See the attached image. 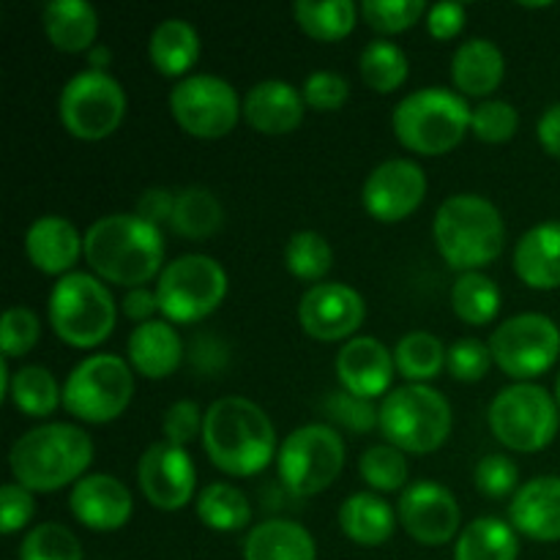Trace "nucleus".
Wrapping results in <instances>:
<instances>
[{
  "label": "nucleus",
  "instance_id": "1",
  "mask_svg": "<svg viewBox=\"0 0 560 560\" xmlns=\"http://www.w3.org/2000/svg\"><path fill=\"white\" fill-rule=\"evenodd\" d=\"M82 255L102 279L124 288H142L164 262L162 228L137 213H109L82 235Z\"/></svg>",
  "mask_w": 560,
  "mask_h": 560
},
{
  "label": "nucleus",
  "instance_id": "2",
  "mask_svg": "<svg viewBox=\"0 0 560 560\" xmlns=\"http://www.w3.org/2000/svg\"><path fill=\"white\" fill-rule=\"evenodd\" d=\"M208 459L230 476H255L273 459L277 432L260 405L246 397H222L202 421Z\"/></svg>",
  "mask_w": 560,
  "mask_h": 560
},
{
  "label": "nucleus",
  "instance_id": "3",
  "mask_svg": "<svg viewBox=\"0 0 560 560\" xmlns=\"http://www.w3.org/2000/svg\"><path fill=\"white\" fill-rule=\"evenodd\" d=\"M93 463V443L74 424H44L16 438L9 468L16 485L31 492H55L80 481Z\"/></svg>",
  "mask_w": 560,
  "mask_h": 560
},
{
  "label": "nucleus",
  "instance_id": "4",
  "mask_svg": "<svg viewBox=\"0 0 560 560\" xmlns=\"http://www.w3.org/2000/svg\"><path fill=\"white\" fill-rule=\"evenodd\" d=\"M432 235L443 260L463 273L495 262L506 244L501 211L481 195L446 197L435 213Z\"/></svg>",
  "mask_w": 560,
  "mask_h": 560
},
{
  "label": "nucleus",
  "instance_id": "5",
  "mask_svg": "<svg viewBox=\"0 0 560 560\" xmlns=\"http://www.w3.org/2000/svg\"><path fill=\"white\" fill-rule=\"evenodd\" d=\"M383 438L399 452L430 454L452 435V405L424 383H408L386 394L377 408Z\"/></svg>",
  "mask_w": 560,
  "mask_h": 560
},
{
  "label": "nucleus",
  "instance_id": "6",
  "mask_svg": "<svg viewBox=\"0 0 560 560\" xmlns=\"http://www.w3.org/2000/svg\"><path fill=\"white\" fill-rule=\"evenodd\" d=\"M470 113L459 93L448 88H421L394 109V131L405 148L424 156H441L463 142L470 129Z\"/></svg>",
  "mask_w": 560,
  "mask_h": 560
},
{
  "label": "nucleus",
  "instance_id": "7",
  "mask_svg": "<svg viewBox=\"0 0 560 560\" xmlns=\"http://www.w3.org/2000/svg\"><path fill=\"white\" fill-rule=\"evenodd\" d=\"M49 326L74 348H96L115 326V301L91 273H66L49 293Z\"/></svg>",
  "mask_w": 560,
  "mask_h": 560
},
{
  "label": "nucleus",
  "instance_id": "8",
  "mask_svg": "<svg viewBox=\"0 0 560 560\" xmlns=\"http://www.w3.org/2000/svg\"><path fill=\"white\" fill-rule=\"evenodd\" d=\"M135 377L120 355L96 353L71 370L63 386V408L88 424L118 419L131 402Z\"/></svg>",
  "mask_w": 560,
  "mask_h": 560
},
{
  "label": "nucleus",
  "instance_id": "9",
  "mask_svg": "<svg viewBox=\"0 0 560 560\" xmlns=\"http://www.w3.org/2000/svg\"><path fill=\"white\" fill-rule=\"evenodd\" d=\"M560 427V408L547 388L514 383L498 392L490 405V430L512 452H541Z\"/></svg>",
  "mask_w": 560,
  "mask_h": 560
},
{
  "label": "nucleus",
  "instance_id": "10",
  "mask_svg": "<svg viewBox=\"0 0 560 560\" xmlns=\"http://www.w3.org/2000/svg\"><path fill=\"white\" fill-rule=\"evenodd\" d=\"M228 293V273L208 255H180L162 268L159 310L167 320L195 323L211 315Z\"/></svg>",
  "mask_w": 560,
  "mask_h": 560
},
{
  "label": "nucleus",
  "instance_id": "11",
  "mask_svg": "<svg viewBox=\"0 0 560 560\" xmlns=\"http://www.w3.org/2000/svg\"><path fill=\"white\" fill-rule=\"evenodd\" d=\"M345 465V441L328 424H306L284 438L277 454L279 479L293 495L310 498L337 481Z\"/></svg>",
  "mask_w": 560,
  "mask_h": 560
},
{
  "label": "nucleus",
  "instance_id": "12",
  "mask_svg": "<svg viewBox=\"0 0 560 560\" xmlns=\"http://www.w3.org/2000/svg\"><path fill=\"white\" fill-rule=\"evenodd\" d=\"M126 113V93L107 71L85 69L71 77L58 98L60 124L77 140H104Z\"/></svg>",
  "mask_w": 560,
  "mask_h": 560
},
{
  "label": "nucleus",
  "instance_id": "13",
  "mask_svg": "<svg viewBox=\"0 0 560 560\" xmlns=\"http://www.w3.org/2000/svg\"><path fill=\"white\" fill-rule=\"evenodd\" d=\"M492 361L514 381H530L550 370L560 355V328L539 312L503 320L490 337Z\"/></svg>",
  "mask_w": 560,
  "mask_h": 560
},
{
  "label": "nucleus",
  "instance_id": "14",
  "mask_svg": "<svg viewBox=\"0 0 560 560\" xmlns=\"http://www.w3.org/2000/svg\"><path fill=\"white\" fill-rule=\"evenodd\" d=\"M170 113L191 137L217 140L238 124L241 102L228 80L213 74H191L170 93Z\"/></svg>",
  "mask_w": 560,
  "mask_h": 560
},
{
  "label": "nucleus",
  "instance_id": "15",
  "mask_svg": "<svg viewBox=\"0 0 560 560\" xmlns=\"http://www.w3.org/2000/svg\"><path fill=\"white\" fill-rule=\"evenodd\" d=\"M142 495L148 503L162 512H178L195 495L197 474L195 463L186 454L184 446H175L170 441H159L145 448L137 468Z\"/></svg>",
  "mask_w": 560,
  "mask_h": 560
},
{
  "label": "nucleus",
  "instance_id": "16",
  "mask_svg": "<svg viewBox=\"0 0 560 560\" xmlns=\"http://www.w3.org/2000/svg\"><path fill=\"white\" fill-rule=\"evenodd\" d=\"M427 195V175L410 159H388L372 170L361 189L366 213L377 222H402Z\"/></svg>",
  "mask_w": 560,
  "mask_h": 560
},
{
  "label": "nucleus",
  "instance_id": "17",
  "mask_svg": "<svg viewBox=\"0 0 560 560\" xmlns=\"http://www.w3.org/2000/svg\"><path fill=\"white\" fill-rule=\"evenodd\" d=\"M397 512L402 528L427 547L448 545L463 523L457 498L435 481H413L405 487Z\"/></svg>",
  "mask_w": 560,
  "mask_h": 560
},
{
  "label": "nucleus",
  "instance_id": "18",
  "mask_svg": "<svg viewBox=\"0 0 560 560\" xmlns=\"http://www.w3.org/2000/svg\"><path fill=\"white\" fill-rule=\"evenodd\" d=\"M364 299L350 284H312L299 301V323L310 337L320 342H337L359 331L364 323Z\"/></svg>",
  "mask_w": 560,
  "mask_h": 560
},
{
  "label": "nucleus",
  "instance_id": "19",
  "mask_svg": "<svg viewBox=\"0 0 560 560\" xmlns=\"http://www.w3.org/2000/svg\"><path fill=\"white\" fill-rule=\"evenodd\" d=\"M71 514L91 530H118L129 523L131 517V492L126 490L124 481L107 474L82 476L69 495Z\"/></svg>",
  "mask_w": 560,
  "mask_h": 560
},
{
  "label": "nucleus",
  "instance_id": "20",
  "mask_svg": "<svg viewBox=\"0 0 560 560\" xmlns=\"http://www.w3.org/2000/svg\"><path fill=\"white\" fill-rule=\"evenodd\" d=\"M394 355L383 342L372 337H353L337 355V372L345 392L355 397L375 399L388 394L394 381Z\"/></svg>",
  "mask_w": 560,
  "mask_h": 560
},
{
  "label": "nucleus",
  "instance_id": "21",
  "mask_svg": "<svg viewBox=\"0 0 560 560\" xmlns=\"http://www.w3.org/2000/svg\"><path fill=\"white\" fill-rule=\"evenodd\" d=\"M509 523L534 541H560V476H536L514 492Z\"/></svg>",
  "mask_w": 560,
  "mask_h": 560
},
{
  "label": "nucleus",
  "instance_id": "22",
  "mask_svg": "<svg viewBox=\"0 0 560 560\" xmlns=\"http://www.w3.org/2000/svg\"><path fill=\"white\" fill-rule=\"evenodd\" d=\"M304 96L284 80H266L244 96V115L262 135H290L304 120Z\"/></svg>",
  "mask_w": 560,
  "mask_h": 560
},
{
  "label": "nucleus",
  "instance_id": "23",
  "mask_svg": "<svg viewBox=\"0 0 560 560\" xmlns=\"http://www.w3.org/2000/svg\"><path fill=\"white\" fill-rule=\"evenodd\" d=\"M27 260L44 273H60L66 277L77 257L82 255V238L74 230V224L63 217H38L27 228L25 235Z\"/></svg>",
  "mask_w": 560,
  "mask_h": 560
},
{
  "label": "nucleus",
  "instance_id": "24",
  "mask_svg": "<svg viewBox=\"0 0 560 560\" xmlns=\"http://www.w3.org/2000/svg\"><path fill=\"white\" fill-rule=\"evenodd\" d=\"M514 271L528 288H560V222L530 228L514 249Z\"/></svg>",
  "mask_w": 560,
  "mask_h": 560
},
{
  "label": "nucleus",
  "instance_id": "25",
  "mask_svg": "<svg viewBox=\"0 0 560 560\" xmlns=\"http://www.w3.org/2000/svg\"><path fill=\"white\" fill-rule=\"evenodd\" d=\"M506 74L501 47L490 38H470L459 44L452 58V82L468 96H490Z\"/></svg>",
  "mask_w": 560,
  "mask_h": 560
},
{
  "label": "nucleus",
  "instance_id": "26",
  "mask_svg": "<svg viewBox=\"0 0 560 560\" xmlns=\"http://www.w3.org/2000/svg\"><path fill=\"white\" fill-rule=\"evenodd\" d=\"M184 359V342L167 320H148L131 331L129 361L140 375L167 377Z\"/></svg>",
  "mask_w": 560,
  "mask_h": 560
},
{
  "label": "nucleus",
  "instance_id": "27",
  "mask_svg": "<svg viewBox=\"0 0 560 560\" xmlns=\"http://www.w3.org/2000/svg\"><path fill=\"white\" fill-rule=\"evenodd\" d=\"M244 560H317L315 539L293 520H266L246 534Z\"/></svg>",
  "mask_w": 560,
  "mask_h": 560
},
{
  "label": "nucleus",
  "instance_id": "28",
  "mask_svg": "<svg viewBox=\"0 0 560 560\" xmlns=\"http://www.w3.org/2000/svg\"><path fill=\"white\" fill-rule=\"evenodd\" d=\"M44 33L60 52L91 49L96 38V9L85 0H52L42 11Z\"/></svg>",
  "mask_w": 560,
  "mask_h": 560
},
{
  "label": "nucleus",
  "instance_id": "29",
  "mask_svg": "<svg viewBox=\"0 0 560 560\" xmlns=\"http://www.w3.org/2000/svg\"><path fill=\"white\" fill-rule=\"evenodd\" d=\"M339 528L361 547H377L392 539L394 509L375 492H355L339 509Z\"/></svg>",
  "mask_w": 560,
  "mask_h": 560
},
{
  "label": "nucleus",
  "instance_id": "30",
  "mask_svg": "<svg viewBox=\"0 0 560 560\" xmlns=\"http://www.w3.org/2000/svg\"><path fill=\"white\" fill-rule=\"evenodd\" d=\"M148 55H151V63L162 74L178 77L189 71V66L200 55V36L191 27V22L180 20V16H170V20H162L153 27Z\"/></svg>",
  "mask_w": 560,
  "mask_h": 560
},
{
  "label": "nucleus",
  "instance_id": "31",
  "mask_svg": "<svg viewBox=\"0 0 560 560\" xmlns=\"http://www.w3.org/2000/svg\"><path fill=\"white\" fill-rule=\"evenodd\" d=\"M517 530L498 517H479L465 525L454 547V560H517Z\"/></svg>",
  "mask_w": 560,
  "mask_h": 560
},
{
  "label": "nucleus",
  "instance_id": "32",
  "mask_svg": "<svg viewBox=\"0 0 560 560\" xmlns=\"http://www.w3.org/2000/svg\"><path fill=\"white\" fill-rule=\"evenodd\" d=\"M224 224V208L219 197L206 186H186L175 195L170 228L189 241L211 238Z\"/></svg>",
  "mask_w": 560,
  "mask_h": 560
},
{
  "label": "nucleus",
  "instance_id": "33",
  "mask_svg": "<svg viewBox=\"0 0 560 560\" xmlns=\"http://www.w3.org/2000/svg\"><path fill=\"white\" fill-rule=\"evenodd\" d=\"M197 517L211 530L233 534V530H244L252 523V506L238 487L217 481V485L202 487L200 495H197Z\"/></svg>",
  "mask_w": 560,
  "mask_h": 560
},
{
  "label": "nucleus",
  "instance_id": "34",
  "mask_svg": "<svg viewBox=\"0 0 560 560\" xmlns=\"http://www.w3.org/2000/svg\"><path fill=\"white\" fill-rule=\"evenodd\" d=\"M9 399L20 413L31 416V419H44L63 402V388H58L52 372L44 366H22L11 377Z\"/></svg>",
  "mask_w": 560,
  "mask_h": 560
},
{
  "label": "nucleus",
  "instance_id": "35",
  "mask_svg": "<svg viewBox=\"0 0 560 560\" xmlns=\"http://www.w3.org/2000/svg\"><path fill=\"white\" fill-rule=\"evenodd\" d=\"M452 306L459 320L470 326H485L501 310V290L481 271L459 273L452 288Z\"/></svg>",
  "mask_w": 560,
  "mask_h": 560
},
{
  "label": "nucleus",
  "instance_id": "36",
  "mask_svg": "<svg viewBox=\"0 0 560 560\" xmlns=\"http://www.w3.org/2000/svg\"><path fill=\"white\" fill-rule=\"evenodd\" d=\"M293 14L306 36L320 38V42H337L353 31L359 11L350 0H326V3L299 0L293 5Z\"/></svg>",
  "mask_w": 560,
  "mask_h": 560
},
{
  "label": "nucleus",
  "instance_id": "37",
  "mask_svg": "<svg viewBox=\"0 0 560 560\" xmlns=\"http://www.w3.org/2000/svg\"><path fill=\"white\" fill-rule=\"evenodd\" d=\"M446 350L438 337L430 331H410L399 339L394 350V364L402 377L410 383L432 381L446 366Z\"/></svg>",
  "mask_w": 560,
  "mask_h": 560
},
{
  "label": "nucleus",
  "instance_id": "38",
  "mask_svg": "<svg viewBox=\"0 0 560 560\" xmlns=\"http://www.w3.org/2000/svg\"><path fill=\"white\" fill-rule=\"evenodd\" d=\"M359 69L372 91L392 93L408 80V55L388 38H375L361 52Z\"/></svg>",
  "mask_w": 560,
  "mask_h": 560
},
{
  "label": "nucleus",
  "instance_id": "39",
  "mask_svg": "<svg viewBox=\"0 0 560 560\" xmlns=\"http://www.w3.org/2000/svg\"><path fill=\"white\" fill-rule=\"evenodd\" d=\"M284 266L293 277L304 279V282H317L334 266L331 244L315 230H299L290 235L288 246H284Z\"/></svg>",
  "mask_w": 560,
  "mask_h": 560
},
{
  "label": "nucleus",
  "instance_id": "40",
  "mask_svg": "<svg viewBox=\"0 0 560 560\" xmlns=\"http://www.w3.org/2000/svg\"><path fill=\"white\" fill-rule=\"evenodd\" d=\"M359 470L361 479L377 492L402 490L408 481V459H405V452L394 448L392 443L366 448L359 459Z\"/></svg>",
  "mask_w": 560,
  "mask_h": 560
},
{
  "label": "nucleus",
  "instance_id": "41",
  "mask_svg": "<svg viewBox=\"0 0 560 560\" xmlns=\"http://www.w3.org/2000/svg\"><path fill=\"white\" fill-rule=\"evenodd\" d=\"M20 560H82L80 539L60 523H44L27 530Z\"/></svg>",
  "mask_w": 560,
  "mask_h": 560
},
{
  "label": "nucleus",
  "instance_id": "42",
  "mask_svg": "<svg viewBox=\"0 0 560 560\" xmlns=\"http://www.w3.org/2000/svg\"><path fill=\"white\" fill-rule=\"evenodd\" d=\"M424 0H364L361 16L377 33H402L427 14Z\"/></svg>",
  "mask_w": 560,
  "mask_h": 560
},
{
  "label": "nucleus",
  "instance_id": "43",
  "mask_svg": "<svg viewBox=\"0 0 560 560\" xmlns=\"http://www.w3.org/2000/svg\"><path fill=\"white\" fill-rule=\"evenodd\" d=\"M520 126V113L514 104L503 98H487L470 113V131L481 142H506L512 140Z\"/></svg>",
  "mask_w": 560,
  "mask_h": 560
},
{
  "label": "nucleus",
  "instance_id": "44",
  "mask_svg": "<svg viewBox=\"0 0 560 560\" xmlns=\"http://www.w3.org/2000/svg\"><path fill=\"white\" fill-rule=\"evenodd\" d=\"M42 334L38 315L27 306H9L3 312V326H0V339H3V359H20L31 353Z\"/></svg>",
  "mask_w": 560,
  "mask_h": 560
},
{
  "label": "nucleus",
  "instance_id": "45",
  "mask_svg": "<svg viewBox=\"0 0 560 560\" xmlns=\"http://www.w3.org/2000/svg\"><path fill=\"white\" fill-rule=\"evenodd\" d=\"M446 366L448 372H452V377H457V381H481L492 366L490 345H485L481 339L474 337L457 339V342L446 350Z\"/></svg>",
  "mask_w": 560,
  "mask_h": 560
},
{
  "label": "nucleus",
  "instance_id": "46",
  "mask_svg": "<svg viewBox=\"0 0 560 560\" xmlns=\"http://www.w3.org/2000/svg\"><path fill=\"white\" fill-rule=\"evenodd\" d=\"M301 96L310 104L312 109H320V113H334V109L342 107L350 96V85L342 74L337 71H312L304 80L301 88Z\"/></svg>",
  "mask_w": 560,
  "mask_h": 560
},
{
  "label": "nucleus",
  "instance_id": "47",
  "mask_svg": "<svg viewBox=\"0 0 560 560\" xmlns=\"http://www.w3.org/2000/svg\"><path fill=\"white\" fill-rule=\"evenodd\" d=\"M476 490L485 492L487 498H506L517 490L520 485V470L503 454H490V457L481 459L474 470Z\"/></svg>",
  "mask_w": 560,
  "mask_h": 560
},
{
  "label": "nucleus",
  "instance_id": "48",
  "mask_svg": "<svg viewBox=\"0 0 560 560\" xmlns=\"http://www.w3.org/2000/svg\"><path fill=\"white\" fill-rule=\"evenodd\" d=\"M326 410L337 424H342L350 432H370L377 424V410L372 408V399L355 397L345 388L328 397Z\"/></svg>",
  "mask_w": 560,
  "mask_h": 560
},
{
  "label": "nucleus",
  "instance_id": "49",
  "mask_svg": "<svg viewBox=\"0 0 560 560\" xmlns=\"http://www.w3.org/2000/svg\"><path fill=\"white\" fill-rule=\"evenodd\" d=\"M202 421H206V416L200 413V405L191 402V399H178L164 413V441L175 443V446H186L189 441H195L197 432L202 435Z\"/></svg>",
  "mask_w": 560,
  "mask_h": 560
},
{
  "label": "nucleus",
  "instance_id": "50",
  "mask_svg": "<svg viewBox=\"0 0 560 560\" xmlns=\"http://www.w3.org/2000/svg\"><path fill=\"white\" fill-rule=\"evenodd\" d=\"M33 512H36V503H33L31 490H25L16 481H9V485L0 487V530L5 536L25 528L31 523Z\"/></svg>",
  "mask_w": 560,
  "mask_h": 560
},
{
  "label": "nucleus",
  "instance_id": "51",
  "mask_svg": "<svg viewBox=\"0 0 560 560\" xmlns=\"http://www.w3.org/2000/svg\"><path fill=\"white\" fill-rule=\"evenodd\" d=\"M465 27L463 3H435L427 9V31L435 38H454Z\"/></svg>",
  "mask_w": 560,
  "mask_h": 560
},
{
  "label": "nucleus",
  "instance_id": "52",
  "mask_svg": "<svg viewBox=\"0 0 560 560\" xmlns=\"http://www.w3.org/2000/svg\"><path fill=\"white\" fill-rule=\"evenodd\" d=\"M175 208V195L170 189H145L137 200V217H142L145 222L162 228L164 222L170 224Z\"/></svg>",
  "mask_w": 560,
  "mask_h": 560
},
{
  "label": "nucleus",
  "instance_id": "53",
  "mask_svg": "<svg viewBox=\"0 0 560 560\" xmlns=\"http://www.w3.org/2000/svg\"><path fill=\"white\" fill-rule=\"evenodd\" d=\"M189 359L195 370H211V364L217 366V370H224V364H228V350H224V345H219L213 337H195Z\"/></svg>",
  "mask_w": 560,
  "mask_h": 560
},
{
  "label": "nucleus",
  "instance_id": "54",
  "mask_svg": "<svg viewBox=\"0 0 560 560\" xmlns=\"http://www.w3.org/2000/svg\"><path fill=\"white\" fill-rule=\"evenodd\" d=\"M153 312H162L159 310V299H156V290H148V288H135L124 295V315L129 320H140L148 323L153 317Z\"/></svg>",
  "mask_w": 560,
  "mask_h": 560
},
{
  "label": "nucleus",
  "instance_id": "55",
  "mask_svg": "<svg viewBox=\"0 0 560 560\" xmlns=\"http://www.w3.org/2000/svg\"><path fill=\"white\" fill-rule=\"evenodd\" d=\"M536 137H539V145L545 148L550 156L560 159V102L550 104V107L541 113L539 124H536Z\"/></svg>",
  "mask_w": 560,
  "mask_h": 560
},
{
  "label": "nucleus",
  "instance_id": "56",
  "mask_svg": "<svg viewBox=\"0 0 560 560\" xmlns=\"http://www.w3.org/2000/svg\"><path fill=\"white\" fill-rule=\"evenodd\" d=\"M109 60H113V52L107 47H102V44L88 49V63H91L93 71H104V66H109Z\"/></svg>",
  "mask_w": 560,
  "mask_h": 560
},
{
  "label": "nucleus",
  "instance_id": "57",
  "mask_svg": "<svg viewBox=\"0 0 560 560\" xmlns=\"http://www.w3.org/2000/svg\"><path fill=\"white\" fill-rule=\"evenodd\" d=\"M556 402H558V408H560V375H558V383H556Z\"/></svg>",
  "mask_w": 560,
  "mask_h": 560
}]
</instances>
